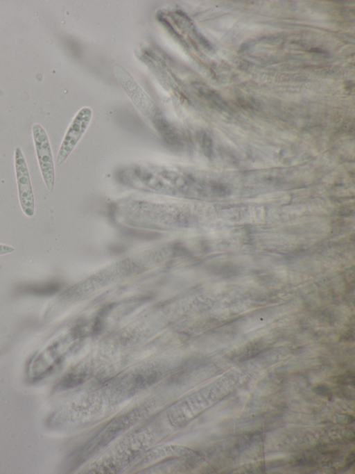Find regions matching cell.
Returning <instances> with one entry per match:
<instances>
[{
    "instance_id": "cell-1",
    "label": "cell",
    "mask_w": 355,
    "mask_h": 474,
    "mask_svg": "<svg viewBox=\"0 0 355 474\" xmlns=\"http://www.w3.org/2000/svg\"><path fill=\"white\" fill-rule=\"evenodd\" d=\"M32 134L42 177L47 190L51 192L55 186V167L47 133L40 124H35Z\"/></svg>"
},
{
    "instance_id": "cell-2",
    "label": "cell",
    "mask_w": 355,
    "mask_h": 474,
    "mask_svg": "<svg viewBox=\"0 0 355 474\" xmlns=\"http://www.w3.org/2000/svg\"><path fill=\"white\" fill-rule=\"evenodd\" d=\"M14 163L19 204L27 217L35 215V198L28 167L21 149L15 148Z\"/></svg>"
},
{
    "instance_id": "cell-3",
    "label": "cell",
    "mask_w": 355,
    "mask_h": 474,
    "mask_svg": "<svg viewBox=\"0 0 355 474\" xmlns=\"http://www.w3.org/2000/svg\"><path fill=\"white\" fill-rule=\"evenodd\" d=\"M92 117V111L83 107L78 111L68 127L59 148L55 163L60 165L69 157L86 132Z\"/></svg>"
},
{
    "instance_id": "cell-4",
    "label": "cell",
    "mask_w": 355,
    "mask_h": 474,
    "mask_svg": "<svg viewBox=\"0 0 355 474\" xmlns=\"http://www.w3.org/2000/svg\"><path fill=\"white\" fill-rule=\"evenodd\" d=\"M155 124L163 137L171 144H177L178 136L174 130L162 117H157Z\"/></svg>"
},
{
    "instance_id": "cell-5",
    "label": "cell",
    "mask_w": 355,
    "mask_h": 474,
    "mask_svg": "<svg viewBox=\"0 0 355 474\" xmlns=\"http://www.w3.org/2000/svg\"><path fill=\"white\" fill-rule=\"evenodd\" d=\"M15 251V248L12 246L0 244V255H4L12 253Z\"/></svg>"
},
{
    "instance_id": "cell-6",
    "label": "cell",
    "mask_w": 355,
    "mask_h": 474,
    "mask_svg": "<svg viewBox=\"0 0 355 474\" xmlns=\"http://www.w3.org/2000/svg\"><path fill=\"white\" fill-rule=\"evenodd\" d=\"M204 148L207 149V151H210L211 149V142L209 138L207 136H205L204 138Z\"/></svg>"
}]
</instances>
